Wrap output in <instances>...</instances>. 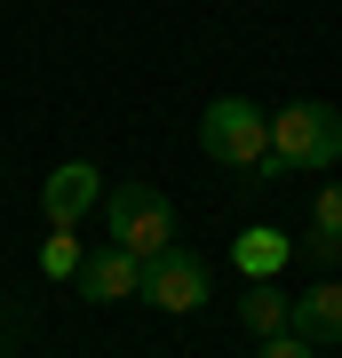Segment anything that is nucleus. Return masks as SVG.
<instances>
[{"label": "nucleus", "mask_w": 342, "mask_h": 358, "mask_svg": "<svg viewBox=\"0 0 342 358\" xmlns=\"http://www.w3.org/2000/svg\"><path fill=\"white\" fill-rule=\"evenodd\" d=\"M334 159H342V112L334 103H287V112H271V167L327 176Z\"/></svg>", "instance_id": "nucleus-1"}, {"label": "nucleus", "mask_w": 342, "mask_h": 358, "mask_svg": "<svg viewBox=\"0 0 342 358\" xmlns=\"http://www.w3.org/2000/svg\"><path fill=\"white\" fill-rule=\"evenodd\" d=\"M143 294H152L159 310H199L207 303V263L191 255V247H167V255L143 263Z\"/></svg>", "instance_id": "nucleus-4"}, {"label": "nucleus", "mask_w": 342, "mask_h": 358, "mask_svg": "<svg viewBox=\"0 0 342 358\" xmlns=\"http://www.w3.org/2000/svg\"><path fill=\"white\" fill-rule=\"evenodd\" d=\"M80 294H88V303H127V294H143V263L127 255V247H96V255L80 263Z\"/></svg>", "instance_id": "nucleus-6"}, {"label": "nucleus", "mask_w": 342, "mask_h": 358, "mask_svg": "<svg viewBox=\"0 0 342 358\" xmlns=\"http://www.w3.org/2000/svg\"><path fill=\"white\" fill-rule=\"evenodd\" d=\"M40 207H48V223H56V231H72L88 207H104V176H96L88 159H64L56 176L40 183Z\"/></svg>", "instance_id": "nucleus-5"}, {"label": "nucleus", "mask_w": 342, "mask_h": 358, "mask_svg": "<svg viewBox=\"0 0 342 358\" xmlns=\"http://www.w3.org/2000/svg\"><path fill=\"white\" fill-rule=\"evenodd\" d=\"M239 319H247V334H255V343H271V334H287V327H294V294H279L271 279H247Z\"/></svg>", "instance_id": "nucleus-8"}, {"label": "nucleus", "mask_w": 342, "mask_h": 358, "mask_svg": "<svg viewBox=\"0 0 342 358\" xmlns=\"http://www.w3.org/2000/svg\"><path fill=\"white\" fill-rule=\"evenodd\" d=\"M311 255H318V263H342V183H318V207H311Z\"/></svg>", "instance_id": "nucleus-10"}, {"label": "nucleus", "mask_w": 342, "mask_h": 358, "mask_svg": "<svg viewBox=\"0 0 342 358\" xmlns=\"http://www.w3.org/2000/svg\"><path fill=\"white\" fill-rule=\"evenodd\" d=\"M104 223H112V247H127L136 263L176 247V199L159 183H112L104 192Z\"/></svg>", "instance_id": "nucleus-2"}, {"label": "nucleus", "mask_w": 342, "mask_h": 358, "mask_svg": "<svg viewBox=\"0 0 342 358\" xmlns=\"http://www.w3.org/2000/svg\"><path fill=\"white\" fill-rule=\"evenodd\" d=\"M294 334H303V343H342V287L334 279L294 294Z\"/></svg>", "instance_id": "nucleus-7"}, {"label": "nucleus", "mask_w": 342, "mask_h": 358, "mask_svg": "<svg viewBox=\"0 0 342 358\" xmlns=\"http://www.w3.org/2000/svg\"><path fill=\"white\" fill-rule=\"evenodd\" d=\"M199 152L215 167H271V112H255L247 96H215L199 112Z\"/></svg>", "instance_id": "nucleus-3"}, {"label": "nucleus", "mask_w": 342, "mask_h": 358, "mask_svg": "<svg viewBox=\"0 0 342 358\" xmlns=\"http://www.w3.org/2000/svg\"><path fill=\"white\" fill-rule=\"evenodd\" d=\"M287 255H294V247H287V231H271V223H247L239 239H231V263H239L247 279H271Z\"/></svg>", "instance_id": "nucleus-9"}, {"label": "nucleus", "mask_w": 342, "mask_h": 358, "mask_svg": "<svg viewBox=\"0 0 342 358\" xmlns=\"http://www.w3.org/2000/svg\"><path fill=\"white\" fill-rule=\"evenodd\" d=\"M80 263H88V255H80V239H72V231H56V239H48V255H40V271H48V279H80Z\"/></svg>", "instance_id": "nucleus-11"}, {"label": "nucleus", "mask_w": 342, "mask_h": 358, "mask_svg": "<svg viewBox=\"0 0 342 358\" xmlns=\"http://www.w3.org/2000/svg\"><path fill=\"white\" fill-rule=\"evenodd\" d=\"M255 358H318V343H303V334H271V343H255Z\"/></svg>", "instance_id": "nucleus-12"}]
</instances>
